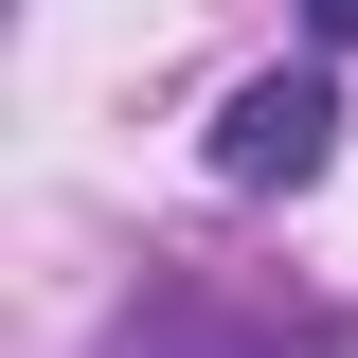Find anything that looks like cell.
I'll return each mask as SVG.
<instances>
[{
    "label": "cell",
    "instance_id": "obj_1",
    "mask_svg": "<svg viewBox=\"0 0 358 358\" xmlns=\"http://www.w3.org/2000/svg\"><path fill=\"white\" fill-rule=\"evenodd\" d=\"M322 162H341V90H322V72H251L215 108V179H233V197H305Z\"/></svg>",
    "mask_w": 358,
    "mask_h": 358
},
{
    "label": "cell",
    "instance_id": "obj_2",
    "mask_svg": "<svg viewBox=\"0 0 358 358\" xmlns=\"http://www.w3.org/2000/svg\"><path fill=\"white\" fill-rule=\"evenodd\" d=\"M90 358H341V322H287V305H197V287H162V305H126Z\"/></svg>",
    "mask_w": 358,
    "mask_h": 358
},
{
    "label": "cell",
    "instance_id": "obj_3",
    "mask_svg": "<svg viewBox=\"0 0 358 358\" xmlns=\"http://www.w3.org/2000/svg\"><path fill=\"white\" fill-rule=\"evenodd\" d=\"M305 36H322V54H358V0H305Z\"/></svg>",
    "mask_w": 358,
    "mask_h": 358
}]
</instances>
